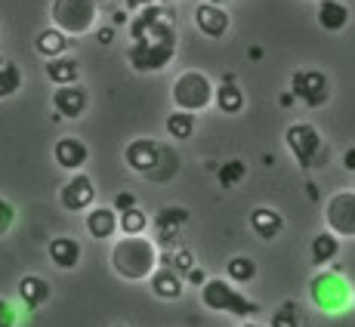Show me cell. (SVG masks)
<instances>
[{"label":"cell","mask_w":355,"mask_h":327,"mask_svg":"<svg viewBox=\"0 0 355 327\" xmlns=\"http://www.w3.org/2000/svg\"><path fill=\"white\" fill-rule=\"evenodd\" d=\"M130 44L127 50V62L133 65V71L152 74L161 71L173 62L176 56V28H173V12L164 6H146L139 16L130 22Z\"/></svg>","instance_id":"obj_1"},{"label":"cell","mask_w":355,"mask_h":327,"mask_svg":"<svg viewBox=\"0 0 355 327\" xmlns=\"http://www.w3.org/2000/svg\"><path fill=\"white\" fill-rule=\"evenodd\" d=\"M124 161L133 173H142L152 182H170L180 167V158H176L173 148L161 145L155 139H133L124 148Z\"/></svg>","instance_id":"obj_2"},{"label":"cell","mask_w":355,"mask_h":327,"mask_svg":"<svg viewBox=\"0 0 355 327\" xmlns=\"http://www.w3.org/2000/svg\"><path fill=\"white\" fill-rule=\"evenodd\" d=\"M112 269L124 281H142L158 272V250L146 235L139 238H121L112 247Z\"/></svg>","instance_id":"obj_3"},{"label":"cell","mask_w":355,"mask_h":327,"mask_svg":"<svg viewBox=\"0 0 355 327\" xmlns=\"http://www.w3.org/2000/svg\"><path fill=\"white\" fill-rule=\"evenodd\" d=\"M50 22L65 37H84L99 25V0H50Z\"/></svg>","instance_id":"obj_4"},{"label":"cell","mask_w":355,"mask_h":327,"mask_svg":"<svg viewBox=\"0 0 355 327\" xmlns=\"http://www.w3.org/2000/svg\"><path fill=\"white\" fill-rule=\"evenodd\" d=\"M170 99H173L176 112L198 114V112H204V108H210L216 102V87L201 68H189V71H182L180 78L173 80Z\"/></svg>","instance_id":"obj_5"},{"label":"cell","mask_w":355,"mask_h":327,"mask_svg":"<svg viewBox=\"0 0 355 327\" xmlns=\"http://www.w3.org/2000/svg\"><path fill=\"white\" fill-rule=\"evenodd\" d=\"M201 303L210 312H226V315H235V318H254L263 312V306L248 299L241 290H235L226 278H210L201 288Z\"/></svg>","instance_id":"obj_6"},{"label":"cell","mask_w":355,"mask_h":327,"mask_svg":"<svg viewBox=\"0 0 355 327\" xmlns=\"http://www.w3.org/2000/svg\"><path fill=\"white\" fill-rule=\"evenodd\" d=\"M309 297L315 303V309H322L324 315H340L349 303H355L352 288L340 272H318L309 284Z\"/></svg>","instance_id":"obj_7"},{"label":"cell","mask_w":355,"mask_h":327,"mask_svg":"<svg viewBox=\"0 0 355 327\" xmlns=\"http://www.w3.org/2000/svg\"><path fill=\"white\" fill-rule=\"evenodd\" d=\"M284 142H288L293 161H297L303 170L322 167L324 158H327V154H324V139H322V133H318L312 124H306V121H300V124H291L288 133H284Z\"/></svg>","instance_id":"obj_8"},{"label":"cell","mask_w":355,"mask_h":327,"mask_svg":"<svg viewBox=\"0 0 355 327\" xmlns=\"http://www.w3.org/2000/svg\"><path fill=\"white\" fill-rule=\"evenodd\" d=\"M291 93L306 108H322L331 99V78L322 68H297L291 74Z\"/></svg>","instance_id":"obj_9"},{"label":"cell","mask_w":355,"mask_h":327,"mask_svg":"<svg viewBox=\"0 0 355 327\" xmlns=\"http://www.w3.org/2000/svg\"><path fill=\"white\" fill-rule=\"evenodd\" d=\"M327 231L337 238H355V192H337L324 204Z\"/></svg>","instance_id":"obj_10"},{"label":"cell","mask_w":355,"mask_h":327,"mask_svg":"<svg viewBox=\"0 0 355 327\" xmlns=\"http://www.w3.org/2000/svg\"><path fill=\"white\" fill-rule=\"evenodd\" d=\"M195 25H198V31H201L204 37L223 40L229 34V28H232V19H229V12L223 10L220 3L204 0V3L195 6Z\"/></svg>","instance_id":"obj_11"},{"label":"cell","mask_w":355,"mask_h":327,"mask_svg":"<svg viewBox=\"0 0 355 327\" xmlns=\"http://www.w3.org/2000/svg\"><path fill=\"white\" fill-rule=\"evenodd\" d=\"M59 201H62V207L71 210V213H84V210H90L93 201H96V186H93V179L87 173H78L65 182Z\"/></svg>","instance_id":"obj_12"},{"label":"cell","mask_w":355,"mask_h":327,"mask_svg":"<svg viewBox=\"0 0 355 327\" xmlns=\"http://www.w3.org/2000/svg\"><path fill=\"white\" fill-rule=\"evenodd\" d=\"M87 105H90V96H87V90L80 84H74V87H56V90H53V112H56L59 118L78 121L80 114L87 112Z\"/></svg>","instance_id":"obj_13"},{"label":"cell","mask_w":355,"mask_h":327,"mask_svg":"<svg viewBox=\"0 0 355 327\" xmlns=\"http://www.w3.org/2000/svg\"><path fill=\"white\" fill-rule=\"evenodd\" d=\"M53 158H56V164L62 170H80L87 164V158H90V148H87L78 136H65V139L56 142Z\"/></svg>","instance_id":"obj_14"},{"label":"cell","mask_w":355,"mask_h":327,"mask_svg":"<svg viewBox=\"0 0 355 327\" xmlns=\"http://www.w3.org/2000/svg\"><path fill=\"white\" fill-rule=\"evenodd\" d=\"M315 22L322 25L324 31L337 34L349 25V6L343 0H318V10H315Z\"/></svg>","instance_id":"obj_15"},{"label":"cell","mask_w":355,"mask_h":327,"mask_svg":"<svg viewBox=\"0 0 355 327\" xmlns=\"http://www.w3.org/2000/svg\"><path fill=\"white\" fill-rule=\"evenodd\" d=\"M46 254H50V263L56 265V269H78L84 250H80V241H74V238H68V235H59L50 241Z\"/></svg>","instance_id":"obj_16"},{"label":"cell","mask_w":355,"mask_h":327,"mask_svg":"<svg viewBox=\"0 0 355 327\" xmlns=\"http://www.w3.org/2000/svg\"><path fill=\"white\" fill-rule=\"evenodd\" d=\"M44 74L53 87H74L80 80V62L71 56H59V59H50L44 65Z\"/></svg>","instance_id":"obj_17"},{"label":"cell","mask_w":355,"mask_h":327,"mask_svg":"<svg viewBox=\"0 0 355 327\" xmlns=\"http://www.w3.org/2000/svg\"><path fill=\"white\" fill-rule=\"evenodd\" d=\"M118 229H121V216L114 213V207H93L87 213V231L93 238H99V241L112 238Z\"/></svg>","instance_id":"obj_18"},{"label":"cell","mask_w":355,"mask_h":327,"mask_svg":"<svg viewBox=\"0 0 355 327\" xmlns=\"http://www.w3.org/2000/svg\"><path fill=\"white\" fill-rule=\"evenodd\" d=\"M148 284H152V294L158 299H180L182 297V275L176 269H170V265H161V269L148 278Z\"/></svg>","instance_id":"obj_19"},{"label":"cell","mask_w":355,"mask_h":327,"mask_svg":"<svg viewBox=\"0 0 355 327\" xmlns=\"http://www.w3.org/2000/svg\"><path fill=\"white\" fill-rule=\"evenodd\" d=\"M250 229L257 231V238H263V241H272V238L282 235L284 216L278 213V210H272V207H257L254 213H250Z\"/></svg>","instance_id":"obj_20"},{"label":"cell","mask_w":355,"mask_h":327,"mask_svg":"<svg viewBox=\"0 0 355 327\" xmlns=\"http://www.w3.org/2000/svg\"><path fill=\"white\" fill-rule=\"evenodd\" d=\"M189 220H192V216H189L186 207H164L158 213V220H155V229H158V235L164 241H173V238L189 226Z\"/></svg>","instance_id":"obj_21"},{"label":"cell","mask_w":355,"mask_h":327,"mask_svg":"<svg viewBox=\"0 0 355 327\" xmlns=\"http://www.w3.org/2000/svg\"><path fill=\"white\" fill-rule=\"evenodd\" d=\"M309 254H312V263H315L318 269H324V265H331L334 260H337V254H340V238L334 235V231H318V235L312 238Z\"/></svg>","instance_id":"obj_22"},{"label":"cell","mask_w":355,"mask_h":327,"mask_svg":"<svg viewBox=\"0 0 355 327\" xmlns=\"http://www.w3.org/2000/svg\"><path fill=\"white\" fill-rule=\"evenodd\" d=\"M34 50L40 53V56L50 62V59H59V56H65V50H68V37L59 28H44L37 34V40H34Z\"/></svg>","instance_id":"obj_23"},{"label":"cell","mask_w":355,"mask_h":327,"mask_svg":"<svg viewBox=\"0 0 355 327\" xmlns=\"http://www.w3.org/2000/svg\"><path fill=\"white\" fill-rule=\"evenodd\" d=\"M19 297H22V303L28 306V309H37V306H44L46 299H50V284L40 275H25L22 281H19Z\"/></svg>","instance_id":"obj_24"},{"label":"cell","mask_w":355,"mask_h":327,"mask_svg":"<svg viewBox=\"0 0 355 327\" xmlns=\"http://www.w3.org/2000/svg\"><path fill=\"white\" fill-rule=\"evenodd\" d=\"M25 84L22 68L12 62L10 56H0V99H12Z\"/></svg>","instance_id":"obj_25"},{"label":"cell","mask_w":355,"mask_h":327,"mask_svg":"<svg viewBox=\"0 0 355 327\" xmlns=\"http://www.w3.org/2000/svg\"><path fill=\"white\" fill-rule=\"evenodd\" d=\"M216 108H220L223 114H238L244 108V93H241V87L232 80V74L226 78V84L216 87Z\"/></svg>","instance_id":"obj_26"},{"label":"cell","mask_w":355,"mask_h":327,"mask_svg":"<svg viewBox=\"0 0 355 327\" xmlns=\"http://www.w3.org/2000/svg\"><path fill=\"white\" fill-rule=\"evenodd\" d=\"M226 275H229V281H235V284H248L257 278V263L250 260V256H232L226 263Z\"/></svg>","instance_id":"obj_27"},{"label":"cell","mask_w":355,"mask_h":327,"mask_svg":"<svg viewBox=\"0 0 355 327\" xmlns=\"http://www.w3.org/2000/svg\"><path fill=\"white\" fill-rule=\"evenodd\" d=\"M195 124H198L195 114H189V112L167 114V133H170V139H192Z\"/></svg>","instance_id":"obj_28"},{"label":"cell","mask_w":355,"mask_h":327,"mask_svg":"<svg viewBox=\"0 0 355 327\" xmlns=\"http://www.w3.org/2000/svg\"><path fill=\"white\" fill-rule=\"evenodd\" d=\"M244 176H248V164L244 161H226L220 170H216V179H220L223 188H235Z\"/></svg>","instance_id":"obj_29"},{"label":"cell","mask_w":355,"mask_h":327,"mask_svg":"<svg viewBox=\"0 0 355 327\" xmlns=\"http://www.w3.org/2000/svg\"><path fill=\"white\" fill-rule=\"evenodd\" d=\"M146 229H148V216L139 207L121 213V231H124V238H139Z\"/></svg>","instance_id":"obj_30"},{"label":"cell","mask_w":355,"mask_h":327,"mask_svg":"<svg viewBox=\"0 0 355 327\" xmlns=\"http://www.w3.org/2000/svg\"><path fill=\"white\" fill-rule=\"evenodd\" d=\"M272 327H300V312H297V303H282L272 315Z\"/></svg>","instance_id":"obj_31"},{"label":"cell","mask_w":355,"mask_h":327,"mask_svg":"<svg viewBox=\"0 0 355 327\" xmlns=\"http://www.w3.org/2000/svg\"><path fill=\"white\" fill-rule=\"evenodd\" d=\"M164 263H167L170 269H176L180 275H189V272L195 269V256L189 254V250H176V254L170 256V260H164Z\"/></svg>","instance_id":"obj_32"},{"label":"cell","mask_w":355,"mask_h":327,"mask_svg":"<svg viewBox=\"0 0 355 327\" xmlns=\"http://www.w3.org/2000/svg\"><path fill=\"white\" fill-rule=\"evenodd\" d=\"M12 222H16V207L6 197H0V238L12 229Z\"/></svg>","instance_id":"obj_33"},{"label":"cell","mask_w":355,"mask_h":327,"mask_svg":"<svg viewBox=\"0 0 355 327\" xmlns=\"http://www.w3.org/2000/svg\"><path fill=\"white\" fill-rule=\"evenodd\" d=\"M19 324V312L10 299L0 297V327H16Z\"/></svg>","instance_id":"obj_34"},{"label":"cell","mask_w":355,"mask_h":327,"mask_svg":"<svg viewBox=\"0 0 355 327\" xmlns=\"http://www.w3.org/2000/svg\"><path fill=\"white\" fill-rule=\"evenodd\" d=\"M114 213H127V210H136V195L133 192H121V195H114Z\"/></svg>","instance_id":"obj_35"},{"label":"cell","mask_w":355,"mask_h":327,"mask_svg":"<svg viewBox=\"0 0 355 327\" xmlns=\"http://www.w3.org/2000/svg\"><path fill=\"white\" fill-rule=\"evenodd\" d=\"M186 281H192V284H198V288H204V284H207L210 278L204 275V272H201V269H198V265H195V269H192V272H189V275H186Z\"/></svg>","instance_id":"obj_36"},{"label":"cell","mask_w":355,"mask_h":327,"mask_svg":"<svg viewBox=\"0 0 355 327\" xmlns=\"http://www.w3.org/2000/svg\"><path fill=\"white\" fill-rule=\"evenodd\" d=\"M96 40L102 46H112L114 44V28H96Z\"/></svg>","instance_id":"obj_37"},{"label":"cell","mask_w":355,"mask_h":327,"mask_svg":"<svg viewBox=\"0 0 355 327\" xmlns=\"http://www.w3.org/2000/svg\"><path fill=\"white\" fill-rule=\"evenodd\" d=\"M343 167H346V170H352V173H355V145L343 154Z\"/></svg>","instance_id":"obj_38"},{"label":"cell","mask_w":355,"mask_h":327,"mask_svg":"<svg viewBox=\"0 0 355 327\" xmlns=\"http://www.w3.org/2000/svg\"><path fill=\"white\" fill-rule=\"evenodd\" d=\"M278 102H282V105H284V108H291V105H293V102H297V99H293V93H284V96H282V99H278Z\"/></svg>","instance_id":"obj_39"},{"label":"cell","mask_w":355,"mask_h":327,"mask_svg":"<svg viewBox=\"0 0 355 327\" xmlns=\"http://www.w3.org/2000/svg\"><path fill=\"white\" fill-rule=\"evenodd\" d=\"M241 327H263V324H254V321H244Z\"/></svg>","instance_id":"obj_40"},{"label":"cell","mask_w":355,"mask_h":327,"mask_svg":"<svg viewBox=\"0 0 355 327\" xmlns=\"http://www.w3.org/2000/svg\"><path fill=\"white\" fill-rule=\"evenodd\" d=\"M114 327H124V324H114Z\"/></svg>","instance_id":"obj_41"},{"label":"cell","mask_w":355,"mask_h":327,"mask_svg":"<svg viewBox=\"0 0 355 327\" xmlns=\"http://www.w3.org/2000/svg\"><path fill=\"white\" fill-rule=\"evenodd\" d=\"M99 3H102V0H99Z\"/></svg>","instance_id":"obj_42"}]
</instances>
